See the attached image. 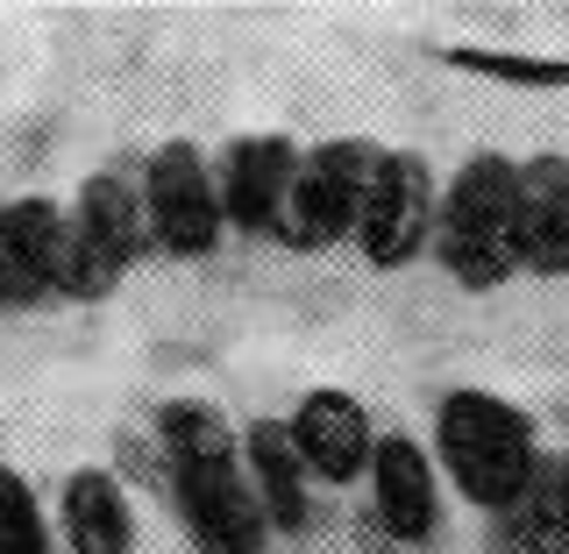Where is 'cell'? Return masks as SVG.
<instances>
[{
    "label": "cell",
    "mask_w": 569,
    "mask_h": 554,
    "mask_svg": "<svg viewBox=\"0 0 569 554\" xmlns=\"http://www.w3.org/2000/svg\"><path fill=\"white\" fill-rule=\"evenodd\" d=\"M58 541L64 554H136V497L114 470H71L58 484Z\"/></svg>",
    "instance_id": "8fae6325"
},
{
    "label": "cell",
    "mask_w": 569,
    "mask_h": 554,
    "mask_svg": "<svg viewBox=\"0 0 569 554\" xmlns=\"http://www.w3.org/2000/svg\"><path fill=\"white\" fill-rule=\"evenodd\" d=\"M242 470H249V484H257L263 497V512H271V526L278 533H307L313 520V476H307V462H299L292 449V426L284 420H257L242 434Z\"/></svg>",
    "instance_id": "5bb4252c"
},
{
    "label": "cell",
    "mask_w": 569,
    "mask_h": 554,
    "mask_svg": "<svg viewBox=\"0 0 569 554\" xmlns=\"http://www.w3.org/2000/svg\"><path fill=\"white\" fill-rule=\"evenodd\" d=\"M299 157L292 135H236L221 150V207H228V228L236 235H257V242H278V221H284V200H292V178H299Z\"/></svg>",
    "instance_id": "9c48e42d"
},
{
    "label": "cell",
    "mask_w": 569,
    "mask_h": 554,
    "mask_svg": "<svg viewBox=\"0 0 569 554\" xmlns=\"http://www.w3.org/2000/svg\"><path fill=\"white\" fill-rule=\"evenodd\" d=\"M71 213L58 200H8L0 207V313H36L58 299V242Z\"/></svg>",
    "instance_id": "30bf717a"
},
{
    "label": "cell",
    "mask_w": 569,
    "mask_h": 554,
    "mask_svg": "<svg viewBox=\"0 0 569 554\" xmlns=\"http://www.w3.org/2000/svg\"><path fill=\"white\" fill-rule=\"evenodd\" d=\"M441 228V185L427 171L420 150H385L378 171H370V200H363V228H356V249H363L370 271H406L435 249Z\"/></svg>",
    "instance_id": "5b68a950"
},
{
    "label": "cell",
    "mask_w": 569,
    "mask_h": 554,
    "mask_svg": "<svg viewBox=\"0 0 569 554\" xmlns=\"http://www.w3.org/2000/svg\"><path fill=\"white\" fill-rule=\"evenodd\" d=\"M520 271L569 278V157L541 150L520 164Z\"/></svg>",
    "instance_id": "4fadbf2b"
},
{
    "label": "cell",
    "mask_w": 569,
    "mask_h": 554,
    "mask_svg": "<svg viewBox=\"0 0 569 554\" xmlns=\"http://www.w3.org/2000/svg\"><path fill=\"white\" fill-rule=\"evenodd\" d=\"M171 505H178V520H186L192 554H263L271 533H278L242 462H221V470H171Z\"/></svg>",
    "instance_id": "8992f818"
},
{
    "label": "cell",
    "mask_w": 569,
    "mask_h": 554,
    "mask_svg": "<svg viewBox=\"0 0 569 554\" xmlns=\"http://www.w3.org/2000/svg\"><path fill=\"white\" fill-rule=\"evenodd\" d=\"M378 142L363 135H328L299 157L292 200H284L278 242L299 249V256H320V249H342L363 228V200H370V171H378Z\"/></svg>",
    "instance_id": "3957f363"
},
{
    "label": "cell",
    "mask_w": 569,
    "mask_h": 554,
    "mask_svg": "<svg viewBox=\"0 0 569 554\" xmlns=\"http://www.w3.org/2000/svg\"><path fill=\"white\" fill-rule=\"evenodd\" d=\"M0 207H8V200H0Z\"/></svg>",
    "instance_id": "ffe728a7"
},
{
    "label": "cell",
    "mask_w": 569,
    "mask_h": 554,
    "mask_svg": "<svg viewBox=\"0 0 569 554\" xmlns=\"http://www.w3.org/2000/svg\"><path fill=\"white\" fill-rule=\"evenodd\" d=\"M292 449L307 462L313 484L328 491H349V484H370V462H378V420H370V405L356 399L342 384H313L307 399L292 405Z\"/></svg>",
    "instance_id": "52a82bcc"
},
{
    "label": "cell",
    "mask_w": 569,
    "mask_h": 554,
    "mask_svg": "<svg viewBox=\"0 0 569 554\" xmlns=\"http://www.w3.org/2000/svg\"><path fill=\"white\" fill-rule=\"evenodd\" d=\"M441 271L470 292H498L520 271V164L498 150H477L441 185V228H435Z\"/></svg>",
    "instance_id": "7a4b0ae2"
},
{
    "label": "cell",
    "mask_w": 569,
    "mask_h": 554,
    "mask_svg": "<svg viewBox=\"0 0 569 554\" xmlns=\"http://www.w3.org/2000/svg\"><path fill=\"white\" fill-rule=\"evenodd\" d=\"M541 434L512 399H498L485 384H456L435 405V470L441 484H456L462 505L477 512H512L541 476Z\"/></svg>",
    "instance_id": "6da1fadb"
},
{
    "label": "cell",
    "mask_w": 569,
    "mask_h": 554,
    "mask_svg": "<svg viewBox=\"0 0 569 554\" xmlns=\"http://www.w3.org/2000/svg\"><path fill=\"white\" fill-rule=\"evenodd\" d=\"M491 554H569V497H562V462H541L533 491L512 512L491 520Z\"/></svg>",
    "instance_id": "2e32d148"
},
{
    "label": "cell",
    "mask_w": 569,
    "mask_h": 554,
    "mask_svg": "<svg viewBox=\"0 0 569 554\" xmlns=\"http://www.w3.org/2000/svg\"><path fill=\"white\" fill-rule=\"evenodd\" d=\"M556 462H562V497H569V455H556Z\"/></svg>",
    "instance_id": "d6986e66"
},
{
    "label": "cell",
    "mask_w": 569,
    "mask_h": 554,
    "mask_svg": "<svg viewBox=\"0 0 569 554\" xmlns=\"http://www.w3.org/2000/svg\"><path fill=\"white\" fill-rule=\"evenodd\" d=\"M142 207H150V249L178 263H200L228 235V207H221V178H213L207 150L186 135L157 142L142 157Z\"/></svg>",
    "instance_id": "277c9868"
},
{
    "label": "cell",
    "mask_w": 569,
    "mask_h": 554,
    "mask_svg": "<svg viewBox=\"0 0 569 554\" xmlns=\"http://www.w3.org/2000/svg\"><path fill=\"white\" fill-rule=\"evenodd\" d=\"M71 221H79V235L107 256V271L129 278V263L150 249V207H142V178H129L121 164L93 171L79 185V200H71Z\"/></svg>",
    "instance_id": "7c38bea8"
},
{
    "label": "cell",
    "mask_w": 569,
    "mask_h": 554,
    "mask_svg": "<svg viewBox=\"0 0 569 554\" xmlns=\"http://www.w3.org/2000/svg\"><path fill=\"white\" fill-rule=\"evenodd\" d=\"M50 541L58 533H50V512L36 497V484L0 462V554H50Z\"/></svg>",
    "instance_id": "ac0fdd59"
},
{
    "label": "cell",
    "mask_w": 569,
    "mask_h": 554,
    "mask_svg": "<svg viewBox=\"0 0 569 554\" xmlns=\"http://www.w3.org/2000/svg\"><path fill=\"white\" fill-rule=\"evenodd\" d=\"M449 71H477L498 85H569V58H533V50H485V43H435Z\"/></svg>",
    "instance_id": "e0dca14e"
},
{
    "label": "cell",
    "mask_w": 569,
    "mask_h": 554,
    "mask_svg": "<svg viewBox=\"0 0 569 554\" xmlns=\"http://www.w3.org/2000/svg\"><path fill=\"white\" fill-rule=\"evenodd\" d=\"M157 449L171 470H221V462H242V434L207 399H164L157 405Z\"/></svg>",
    "instance_id": "9a60e30c"
},
{
    "label": "cell",
    "mask_w": 569,
    "mask_h": 554,
    "mask_svg": "<svg viewBox=\"0 0 569 554\" xmlns=\"http://www.w3.org/2000/svg\"><path fill=\"white\" fill-rule=\"evenodd\" d=\"M370 526L391 547H427L441 533V470L413 434H385L370 462Z\"/></svg>",
    "instance_id": "ba28073f"
}]
</instances>
